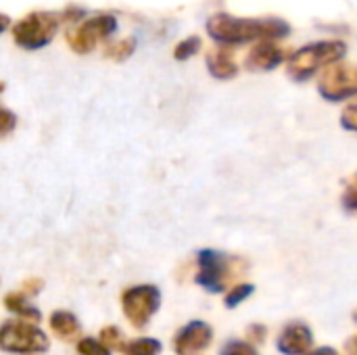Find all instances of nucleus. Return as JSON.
<instances>
[{
  "label": "nucleus",
  "mask_w": 357,
  "mask_h": 355,
  "mask_svg": "<svg viewBox=\"0 0 357 355\" xmlns=\"http://www.w3.org/2000/svg\"><path fill=\"white\" fill-rule=\"evenodd\" d=\"M117 29V19L109 13L96 15L86 19L82 25H77L73 31H69L67 40L73 52L77 54H88L96 48V44L100 40H107L111 33H115Z\"/></svg>",
  "instance_id": "nucleus-8"
},
{
  "label": "nucleus",
  "mask_w": 357,
  "mask_h": 355,
  "mask_svg": "<svg viewBox=\"0 0 357 355\" xmlns=\"http://www.w3.org/2000/svg\"><path fill=\"white\" fill-rule=\"evenodd\" d=\"M213 343V328L203 320H190L174 337V352L178 355H192L207 349Z\"/></svg>",
  "instance_id": "nucleus-9"
},
{
  "label": "nucleus",
  "mask_w": 357,
  "mask_h": 355,
  "mask_svg": "<svg viewBox=\"0 0 357 355\" xmlns=\"http://www.w3.org/2000/svg\"><path fill=\"white\" fill-rule=\"evenodd\" d=\"M207 33L220 46H236L253 40H280L291 33V25L282 19H247L228 13H218L207 21Z\"/></svg>",
  "instance_id": "nucleus-1"
},
{
  "label": "nucleus",
  "mask_w": 357,
  "mask_h": 355,
  "mask_svg": "<svg viewBox=\"0 0 357 355\" xmlns=\"http://www.w3.org/2000/svg\"><path fill=\"white\" fill-rule=\"evenodd\" d=\"M284 61V48L276 42L264 40L255 44L247 56V67L251 71H272Z\"/></svg>",
  "instance_id": "nucleus-11"
},
{
  "label": "nucleus",
  "mask_w": 357,
  "mask_h": 355,
  "mask_svg": "<svg viewBox=\"0 0 357 355\" xmlns=\"http://www.w3.org/2000/svg\"><path fill=\"white\" fill-rule=\"evenodd\" d=\"M247 337H249V343H264L266 337H268V328L264 324H251L247 328Z\"/></svg>",
  "instance_id": "nucleus-26"
},
{
  "label": "nucleus",
  "mask_w": 357,
  "mask_h": 355,
  "mask_svg": "<svg viewBox=\"0 0 357 355\" xmlns=\"http://www.w3.org/2000/svg\"><path fill=\"white\" fill-rule=\"evenodd\" d=\"M345 349H347L351 355H357V335L356 337H351V339L345 343Z\"/></svg>",
  "instance_id": "nucleus-28"
},
{
  "label": "nucleus",
  "mask_w": 357,
  "mask_h": 355,
  "mask_svg": "<svg viewBox=\"0 0 357 355\" xmlns=\"http://www.w3.org/2000/svg\"><path fill=\"white\" fill-rule=\"evenodd\" d=\"M347 54V44L341 40H322L295 50L287 63V73L295 82H305L320 69L339 63Z\"/></svg>",
  "instance_id": "nucleus-2"
},
{
  "label": "nucleus",
  "mask_w": 357,
  "mask_h": 355,
  "mask_svg": "<svg viewBox=\"0 0 357 355\" xmlns=\"http://www.w3.org/2000/svg\"><path fill=\"white\" fill-rule=\"evenodd\" d=\"M159 308L161 291L155 285H136L121 293V312L134 328H144Z\"/></svg>",
  "instance_id": "nucleus-6"
},
{
  "label": "nucleus",
  "mask_w": 357,
  "mask_h": 355,
  "mask_svg": "<svg viewBox=\"0 0 357 355\" xmlns=\"http://www.w3.org/2000/svg\"><path fill=\"white\" fill-rule=\"evenodd\" d=\"M61 25V15L48 10H33L19 19L13 27V40L23 50H40L52 42Z\"/></svg>",
  "instance_id": "nucleus-5"
},
{
  "label": "nucleus",
  "mask_w": 357,
  "mask_h": 355,
  "mask_svg": "<svg viewBox=\"0 0 357 355\" xmlns=\"http://www.w3.org/2000/svg\"><path fill=\"white\" fill-rule=\"evenodd\" d=\"M318 92L331 103H341L357 96V65L339 61L326 67L318 80Z\"/></svg>",
  "instance_id": "nucleus-7"
},
{
  "label": "nucleus",
  "mask_w": 357,
  "mask_h": 355,
  "mask_svg": "<svg viewBox=\"0 0 357 355\" xmlns=\"http://www.w3.org/2000/svg\"><path fill=\"white\" fill-rule=\"evenodd\" d=\"M305 355H339V354H337V349H333V347H318V349L307 352Z\"/></svg>",
  "instance_id": "nucleus-27"
},
{
  "label": "nucleus",
  "mask_w": 357,
  "mask_h": 355,
  "mask_svg": "<svg viewBox=\"0 0 357 355\" xmlns=\"http://www.w3.org/2000/svg\"><path fill=\"white\" fill-rule=\"evenodd\" d=\"M220 355H259V354H257V349H255L249 341L232 339V341H228V343L222 347Z\"/></svg>",
  "instance_id": "nucleus-21"
},
{
  "label": "nucleus",
  "mask_w": 357,
  "mask_h": 355,
  "mask_svg": "<svg viewBox=\"0 0 357 355\" xmlns=\"http://www.w3.org/2000/svg\"><path fill=\"white\" fill-rule=\"evenodd\" d=\"M341 203H343V207H345L347 211H357V174H354V176L349 178V182L345 184Z\"/></svg>",
  "instance_id": "nucleus-22"
},
{
  "label": "nucleus",
  "mask_w": 357,
  "mask_h": 355,
  "mask_svg": "<svg viewBox=\"0 0 357 355\" xmlns=\"http://www.w3.org/2000/svg\"><path fill=\"white\" fill-rule=\"evenodd\" d=\"M8 25H10V19H8L6 15H2V13H0V33H2Z\"/></svg>",
  "instance_id": "nucleus-29"
},
{
  "label": "nucleus",
  "mask_w": 357,
  "mask_h": 355,
  "mask_svg": "<svg viewBox=\"0 0 357 355\" xmlns=\"http://www.w3.org/2000/svg\"><path fill=\"white\" fill-rule=\"evenodd\" d=\"M29 301H31V299H27L21 291H17V293H15V291H13V293H6L4 299H2L6 312H10V314L17 316L19 320L38 324V322L42 320V314H40V310H38L33 303H29Z\"/></svg>",
  "instance_id": "nucleus-14"
},
{
  "label": "nucleus",
  "mask_w": 357,
  "mask_h": 355,
  "mask_svg": "<svg viewBox=\"0 0 357 355\" xmlns=\"http://www.w3.org/2000/svg\"><path fill=\"white\" fill-rule=\"evenodd\" d=\"M77 354L79 355H113L111 349H107L98 339L94 337H84L77 341Z\"/></svg>",
  "instance_id": "nucleus-20"
},
{
  "label": "nucleus",
  "mask_w": 357,
  "mask_h": 355,
  "mask_svg": "<svg viewBox=\"0 0 357 355\" xmlns=\"http://www.w3.org/2000/svg\"><path fill=\"white\" fill-rule=\"evenodd\" d=\"M48 349V335L38 324L25 320H4L0 324V352L8 355H44Z\"/></svg>",
  "instance_id": "nucleus-3"
},
{
  "label": "nucleus",
  "mask_w": 357,
  "mask_h": 355,
  "mask_svg": "<svg viewBox=\"0 0 357 355\" xmlns=\"http://www.w3.org/2000/svg\"><path fill=\"white\" fill-rule=\"evenodd\" d=\"M341 126H343L347 132L357 134V96L345 107V111H343V115H341Z\"/></svg>",
  "instance_id": "nucleus-23"
},
{
  "label": "nucleus",
  "mask_w": 357,
  "mask_h": 355,
  "mask_svg": "<svg viewBox=\"0 0 357 355\" xmlns=\"http://www.w3.org/2000/svg\"><path fill=\"white\" fill-rule=\"evenodd\" d=\"M98 341L107 347V349H117V352H123L126 347V341H123V333L117 328V326H105L98 335Z\"/></svg>",
  "instance_id": "nucleus-19"
},
{
  "label": "nucleus",
  "mask_w": 357,
  "mask_h": 355,
  "mask_svg": "<svg viewBox=\"0 0 357 355\" xmlns=\"http://www.w3.org/2000/svg\"><path fill=\"white\" fill-rule=\"evenodd\" d=\"M161 341L151 339V337H142V339H134L128 341L123 347V355H159L161 354Z\"/></svg>",
  "instance_id": "nucleus-15"
},
{
  "label": "nucleus",
  "mask_w": 357,
  "mask_h": 355,
  "mask_svg": "<svg viewBox=\"0 0 357 355\" xmlns=\"http://www.w3.org/2000/svg\"><path fill=\"white\" fill-rule=\"evenodd\" d=\"M207 69L215 80H232L238 73V65L234 63L232 46H215L207 52Z\"/></svg>",
  "instance_id": "nucleus-12"
},
{
  "label": "nucleus",
  "mask_w": 357,
  "mask_h": 355,
  "mask_svg": "<svg viewBox=\"0 0 357 355\" xmlns=\"http://www.w3.org/2000/svg\"><path fill=\"white\" fill-rule=\"evenodd\" d=\"M50 331L63 341H79L82 339V324L77 316L69 310H54L48 318Z\"/></svg>",
  "instance_id": "nucleus-13"
},
{
  "label": "nucleus",
  "mask_w": 357,
  "mask_h": 355,
  "mask_svg": "<svg viewBox=\"0 0 357 355\" xmlns=\"http://www.w3.org/2000/svg\"><path fill=\"white\" fill-rule=\"evenodd\" d=\"M17 128V115L6 107H0V138L8 136Z\"/></svg>",
  "instance_id": "nucleus-24"
},
{
  "label": "nucleus",
  "mask_w": 357,
  "mask_h": 355,
  "mask_svg": "<svg viewBox=\"0 0 357 355\" xmlns=\"http://www.w3.org/2000/svg\"><path fill=\"white\" fill-rule=\"evenodd\" d=\"M312 347H314V333L303 322L287 324L276 339V349L282 355H305L307 352H312Z\"/></svg>",
  "instance_id": "nucleus-10"
},
{
  "label": "nucleus",
  "mask_w": 357,
  "mask_h": 355,
  "mask_svg": "<svg viewBox=\"0 0 357 355\" xmlns=\"http://www.w3.org/2000/svg\"><path fill=\"white\" fill-rule=\"evenodd\" d=\"M253 293H255V287L249 285V282H241V285L230 287V291L226 293V299H224V301H226V308H230V310L238 308V305L245 303Z\"/></svg>",
  "instance_id": "nucleus-17"
},
{
  "label": "nucleus",
  "mask_w": 357,
  "mask_h": 355,
  "mask_svg": "<svg viewBox=\"0 0 357 355\" xmlns=\"http://www.w3.org/2000/svg\"><path fill=\"white\" fill-rule=\"evenodd\" d=\"M134 50H136V38H123V40H119V42L109 44V46L105 48V56L111 59V61L121 63V61L130 59V56L134 54Z\"/></svg>",
  "instance_id": "nucleus-16"
},
{
  "label": "nucleus",
  "mask_w": 357,
  "mask_h": 355,
  "mask_svg": "<svg viewBox=\"0 0 357 355\" xmlns=\"http://www.w3.org/2000/svg\"><path fill=\"white\" fill-rule=\"evenodd\" d=\"M201 50V38L199 36H188L182 42L176 44L174 48V59L176 61H188L190 56H195Z\"/></svg>",
  "instance_id": "nucleus-18"
},
{
  "label": "nucleus",
  "mask_w": 357,
  "mask_h": 355,
  "mask_svg": "<svg viewBox=\"0 0 357 355\" xmlns=\"http://www.w3.org/2000/svg\"><path fill=\"white\" fill-rule=\"evenodd\" d=\"M354 322H356V324H357V310H356V312H354Z\"/></svg>",
  "instance_id": "nucleus-30"
},
{
  "label": "nucleus",
  "mask_w": 357,
  "mask_h": 355,
  "mask_svg": "<svg viewBox=\"0 0 357 355\" xmlns=\"http://www.w3.org/2000/svg\"><path fill=\"white\" fill-rule=\"evenodd\" d=\"M42 289H44V280H42V278H27V280H23V285H21V293H23L27 299L40 295Z\"/></svg>",
  "instance_id": "nucleus-25"
},
{
  "label": "nucleus",
  "mask_w": 357,
  "mask_h": 355,
  "mask_svg": "<svg viewBox=\"0 0 357 355\" xmlns=\"http://www.w3.org/2000/svg\"><path fill=\"white\" fill-rule=\"evenodd\" d=\"M241 259L220 253L215 249H201L197 255V285L209 293H224L230 280L243 272Z\"/></svg>",
  "instance_id": "nucleus-4"
}]
</instances>
